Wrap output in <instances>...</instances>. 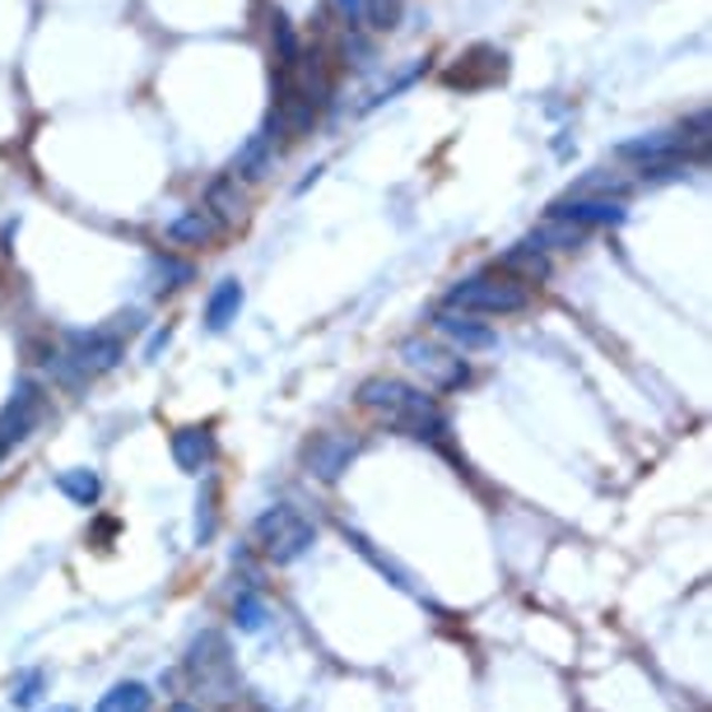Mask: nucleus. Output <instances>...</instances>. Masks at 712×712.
<instances>
[{
	"label": "nucleus",
	"mask_w": 712,
	"mask_h": 712,
	"mask_svg": "<svg viewBox=\"0 0 712 712\" xmlns=\"http://www.w3.org/2000/svg\"><path fill=\"white\" fill-rule=\"evenodd\" d=\"M359 406L373 410L387 429L406 433V438H429L438 442L447 433L442 425V410L433 406V396H425L419 387L401 382V378H368L359 387Z\"/></svg>",
	"instance_id": "nucleus-1"
},
{
	"label": "nucleus",
	"mask_w": 712,
	"mask_h": 712,
	"mask_svg": "<svg viewBox=\"0 0 712 712\" xmlns=\"http://www.w3.org/2000/svg\"><path fill=\"white\" fill-rule=\"evenodd\" d=\"M447 308L452 312H485V316H508V312H521L531 308V284L526 280H513V275H475V280H461L452 284L447 294Z\"/></svg>",
	"instance_id": "nucleus-2"
},
{
	"label": "nucleus",
	"mask_w": 712,
	"mask_h": 712,
	"mask_svg": "<svg viewBox=\"0 0 712 712\" xmlns=\"http://www.w3.org/2000/svg\"><path fill=\"white\" fill-rule=\"evenodd\" d=\"M252 531H256V545L266 549V559L275 564H294L316 545V526L289 504H275L271 513H261Z\"/></svg>",
	"instance_id": "nucleus-3"
},
{
	"label": "nucleus",
	"mask_w": 712,
	"mask_h": 712,
	"mask_svg": "<svg viewBox=\"0 0 712 712\" xmlns=\"http://www.w3.org/2000/svg\"><path fill=\"white\" fill-rule=\"evenodd\" d=\"M401 354H406V363L414 368V373H425V382H429L433 391H452V387H461V382L470 378L466 359L447 354V350H438V345H425V340H406Z\"/></svg>",
	"instance_id": "nucleus-4"
},
{
	"label": "nucleus",
	"mask_w": 712,
	"mask_h": 712,
	"mask_svg": "<svg viewBox=\"0 0 712 712\" xmlns=\"http://www.w3.org/2000/svg\"><path fill=\"white\" fill-rule=\"evenodd\" d=\"M38 414H42V391H38V382H19L14 396H10V406L0 410V447L10 452L14 442L29 438L33 425H38Z\"/></svg>",
	"instance_id": "nucleus-5"
},
{
	"label": "nucleus",
	"mask_w": 712,
	"mask_h": 712,
	"mask_svg": "<svg viewBox=\"0 0 712 712\" xmlns=\"http://www.w3.org/2000/svg\"><path fill=\"white\" fill-rule=\"evenodd\" d=\"M308 470L316 475V480H340V470H350V461L359 457V442L354 438H345V433H316L312 442H308Z\"/></svg>",
	"instance_id": "nucleus-6"
},
{
	"label": "nucleus",
	"mask_w": 712,
	"mask_h": 712,
	"mask_svg": "<svg viewBox=\"0 0 712 712\" xmlns=\"http://www.w3.org/2000/svg\"><path fill=\"white\" fill-rule=\"evenodd\" d=\"M549 220L573 224V228H592V224H620L624 220V205L620 201H592V196H564L549 205Z\"/></svg>",
	"instance_id": "nucleus-7"
},
{
	"label": "nucleus",
	"mask_w": 712,
	"mask_h": 712,
	"mask_svg": "<svg viewBox=\"0 0 712 712\" xmlns=\"http://www.w3.org/2000/svg\"><path fill=\"white\" fill-rule=\"evenodd\" d=\"M280 130H284V126H280V117H275L266 130H261V136H252V140H247V149L233 158V182H237V177H243V182H261V177L271 173L275 136H280Z\"/></svg>",
	"instance_id": "nucleus-8"
},
{
	"label": "nucleus",
	"mask_w": 712,
	"mask_h": 712,
	"mask_svg": "<svg viewBox=\"0 0 712 712\" xmlns=\"http://www.w3.org/2000/svg\"><path fill=\"white\" fill-rule=\"evenodd\" d=\"M173 461L187 475L209 470V461H215V433L209 429H177L173 433Z\"/></svg>",
	"instance_id": "nucleus-9"
},
{
	"label": "nucleus",
	"mask_w": 712,
	"mask_h": 712,
	"mask_svg": "<svg viewBox=\"0 0 712 712\" xmlns=\"http://www.w3.org/2000/svg\"><path fill=\"white\" fill-rule=\"evenodd\" d=\"M433 326H438L447 340H457L461 350H489V345H494V331H489V326L470 322L466 312H452V308H442V312L433 316Z\"/></svg>",
	"instance_id": "nucleus-10"
},
{
	"label": "nucleus",
	"mask_w": 712,
	"mask_h": 712,
	"mask_svg": "<svg viewBox=\"0 0 712 712\" xmlns=\"http://www.w3.org/2000/svg\"><path fill=\"white\" fill-rule=\"evenodd\" d=\"M583 237H587L583 228L559 224V220H549V215H545V224H540L531 237H526L521 247H531V252H540V256H545V252H573V247H583Z\"/></svg>",
	"instance_id": "nucleus-11"
},
{
	"label": "nucleus",
	"mask_w": 712,
	"mask_h": 712,
	"mask_svg": "<svg viewBox=\"0 0 712 712\" xmlns=\"http://www.w3.org/2000/svg\"><path fill=\"white\" fill-rule=\"evenodd\" d=\"M215 233H220V220L209 215V209H187V215H177V220L168 224L173 243H187V247H205Z\"/></svg>",
	"instance_id": "nucleus-12"
},
{
	"label": "nucleus",
	"mask_w": 712,
	"mask_h": 712,
	"mask_svg": "<svg viewBox=\"0 0 712 712\" xmlns=\"http://www.w3.org/2000/svg\"><path fill=\"white\" fill-rule=\"evenodd\" d=\"M149 708H154V694L140 680H126V684H113V690L98 699L94 712H149Z\"/></svg>",
	"instance_id": "nucleus-13"
},
{
	"label": "nucleus",
	"mask_w": 712,
	"mask_h": 712,
	"mask_svg": "<svg viewBox=\"0 0 712 712\" xmlns=\"http://www.w3.org/2000/svg\"><path fill=\"white\" fill-rule=\"evenodd\" d=\"M237 308H243V284H237V280H224L215 294H209V303H205V322H209V331H224L233 316H237Z\"/></svg>",
	"instance_id": "nucleus-14"
},
{
	"label": "nucleus",
	"mask_w": 712,
	"mask_h": 712,
	"mask_svg": "<svg viewBox=\"0 0 712 712\" xmlns=\"http://www.w3.org/2000/svg\"><path fill=\"white\" fill-rule=\"evenodd\" d=\"M57 489L70 498V504H79V508H94V504H98V494H103V480H98L94 470L75 466V470H61V475H57Z\"/></svg>",
	"instance_id": "nucleus-15"
},
{
	"label": "nucleus",
	"mask_w": 712,
	"mask_h": 712,
	"mask_svg": "<svg viewBox=\"0 0 712 712\" xmlns=\"http://www.w3.org/2000/svg\"><path fill=\"white\" fill-rule=\"evenodd\" d=\"M498 271H504V275H526V280H545L549 275V261L540 256V252H531V247H513L504 261H498Z\"/></svg>",
	"instance_id": "nucleus-16"
},
{
	"label": "nucleus",
	"mask_w": 712,
	"mask_h": 712,
	"mask_svg": "<svg viewBox=\"0 0 712 712\" xmlns=\"http://www.w3.org/2000/svg\"><path fill=\"white\" fill-rule=\"evenodd\" d=\"M209 215H220V220H237L243 215V192H237V182L233 177H224V182H215L209 187Z\"/></svg>",
	"instance_id": "nucleus-17"
},
{
	"label": "nucleus",
	"mask_w": 712,
	"mask_h": 712,
	"mask_svg": "<svg viewBox=\"0 0 712 712\" xmlns=\"http://www.w3.org/2000/svg\"><path fill=\"white\" fill-rule=\"evenodd\" d=\"M233 620H237V628H243V633H261L271 615H266V605H261L256 592H243V596L233 601Z\"/></svg>",
	"instance_id": "nucleus-18"
},
{
	"label": "nucleus",
	"mask_w": 712,
	"mask_h": 712,
	"mask_svg": "<svg viewBox=\"0 0 712 712\" xmlns=\"http://www.w3.org/2000/svg\"><path fill=\"white\" fill-rule=\"evenodd\" d=\"M209 666H224V638L220 633H201V638L192 643V671L205 675Z\"/></svg>",
	"instance_id": "nucleus-19"
},
{
	"label": "nucleus",
	"mask_w": 712,
	"mask_h": 712,
	"mask_svg": "<svg viewBox=\"0 0 712 712\" xmlns=\"http://www.w3.org/2000/svg\"><path fill=\"white\" fill-rule=\"evenodd\" d=\"M42 684H47L42 671H23V675L14 680V690H10V703H14V708H33L38 694H42Z\"/></svg>",
	"instance_id": "nucleus-20"
},
{
	"label": "nucleus",
	"mask_w": 712,
	"mask_h": 712,
	"mask_svg": "<svg viewBox=\"0 0 712 712\" xmlns=\"http://www.w3.org/2000/svg\"><path fill=\"white\" fill-rule=\"evenodd\" d=\"M363 14L373 19V29H396L401 23V0H363Z\"/></svg>",
	"instance_id": "nucleus-21"
},
{
	"label": "nucleus",
	"mask_w": 712,
	"mask_h": 712,
	"mask_svg": "<svg viewBox=\"0 0 712 712\" xmlns=\"http://www.w3.org/2000/svg\"><path fill=\"white\" fill-rule=\"evenodd\" d=\"M596 192H624V177L620 173H596V177L583 182V187H573V196H596Z\"/></svg>",
	"instance_id": "nucleus-22"
},
{
	"label": "nucleus",
	"mask_w": 712,
	"mask_h": 712,
	"mask_svg": "<svg viewBox=\"0 0 712 712\" xmlns=\"http://www.w3.org/2000/svg\"><path fill=\"white\" fill-rule=\"evenodd\" d=\"M275 42H280L284 66H294V61H299V38H294V29H289L284 19H275Z\"/></svg>",
	"instance_id": "nucleus-23"
},
{
	"label": "nucleus",
	"mask_w": 712,
	"mask_h": 712,
	"mask_svg": "<svg viewBox=\"0 0 712 712\" xmlns=\"http://www.w3.org/2000/svg\"><path fill=\"white\" fill-rule=\"evenodd\" d=\"M196 536H201V540L215 536V489H205V504H201V513H196Z\"/></svg>",
	"instance_id": "nucleus-24"
},
{
	"label": "nucleus",
	"mask_w": 712,
	"mask_h": 712,
	"mask_svg": "<svg viewBox=\"0 0 712 712\" xmlns=\"http://www.w3.org/2000/svg\"><path fill=\"white\" fill-rule=\"evenodd\" d=\"M158 280H192V266H177V261H158Z\"/></svg>",
	"instance_id": "nucleus-25"
},
{
	"label": "nucleus",
	"mask_w": 712,
	"mask_h": 712,
	"mask_svg": "<svg viewBox=\"0 0 712 712\" xmlns=\"http://www.w3.org/2000/svg\"><path fill=\"white\" fill-rule=\"evenodd\" d=\"M335 10H340V19H350V23H354V19L363 14V0H335Z\"/></svg>",
	"instance_id": "nucleus-26"
},
{
	"label": "nucleus",
	"mask_w": 712,
	"mask_h": 712,
	"mask_svg": "<svg viewBox=\"0 0 712 712\" xmlns=\"http://www.w3.org/2000/svg\"><path fill=\"white\" fill-rule=\"evenodd\" d=\"M164 345H168V331H158V335H154V340H149V350H145V354H149V359H154V354H158V350H164Z\"/></svg>",
	"instance_id": "nucleus-27"
},
{
	"label": "nucleus",
	"mask_w": 712,
	"mask_h": 712,
	"mask_svg": "<svg viewBox=\"0 0 712 712\" xmlns=\"http://www.w3.org/2000/svg\"><path fill=\"white\" fill-rule=\"evenodd\" d=\"M173 712H201L196 703H173Z\"/></svg>",
	"instance_id": "nucleus-28"
},
{
	"label": "nucleus",
	"mask_w": 712,
	"mask_h": 712,
	"mask_svg": "<svg viewBox=\"0 0 712 712\" xmlns=\"http://www.w3.org/2000/svg\"><path fill=\"white\" fill-rule=\"evenodd\" d=\"M6 457H10V452H6V447H0V461H6Z\"/></svg>",
	"instance_id": "nucleus-29"
},
{
	"label": "nucleus",
	"mask_w": 712,
	"mask_h": 712,
	"mask_svg": "<svg viewBox=\"0 0 712 712\" xmlns=\"http://www.w3.org/2000/svg\"><path fill=\"white\" fill-rule=\"evenodd\" d=\"M57 712H75V708H57Z\"/></svg>",
	"instance_id": "nucleus-30"
}]
</instances>
